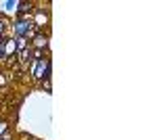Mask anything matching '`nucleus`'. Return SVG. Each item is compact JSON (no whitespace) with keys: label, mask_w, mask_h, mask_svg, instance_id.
Wrapping results in <instances>:
<instances>
[{"label":"nucleus","mask_w":157,"mask_h":140,"mask_svg":"<svg viewBox=\"0 0 157 140\" xmlns=\"http://www.w3.org/2000/svg\"><path fill=\"white\" fill-rule=\"evenodd\" d=\"M27 73H29V78L38 84L42 82V80H46V78H50V75H52V61H50V57L32 61V63L27 65Z\"/></svg>","instance_id":"nucleus-1"},{"label":"nucleus","mask_w":157,"mask_h":140,"mask_svg":"<svg viewBox=\"0 0 157 140\" xmlns=\"http://www.w3.org/2000/svg\"><path fill=\"white\" fill-rule=\"evenodd\" d=\"M29 23L38 32H48L50 29V11L44 9V4H36L32 17H29Z\"/></svg>","instance_id":"nucleus-2"},{"label":"nucleus","mask_w":157,"mask_h":140,"mask_svg":"<svg viewBox=\"0 0 157 140\" xmlns=\"http://www.w3.org/2000/svg\"><path fill=\"white\" fill-rule=\"evenodd\" d=\"M29 48L32 50H42L48 55V48H50V34L48 32H38L34 40H29Z\"/></svg>","instance_id":"nucleus-3"},{"label":"nucleus","mask_w":157,"mask_h":140,"mask_svg":"<svg viewBox=\"0 0 157 140\" xmlns=\"http://www.w3.org/2000/svg\"><path fill=\"white\" fill-rule=\"evenodd\" d=\"M29 29H32L29 19H15V21H11V32H13L11 38H25Z\"/></svg>","instance_id":"nucleus-4"},{"label":"nucleus","mask_w":157,"mask_h":140,"mask_svg":"<svg viewBox=\"0 0 157 140\" xmlns=\"http://www.w3.org/2000/svg\"><path fill=\"white\" fill-rule=\"evenodd\" d=\"M0 48H2L4 61L13 63L15 57H17V44H15V38H4V40H2V44H0Z\"/></svg>","instance_id":"nucleus-5"},{"label":"nucleus","mask_w":157,"mask_h":140,"mask_svg":"<svg viewBox=\"0 0 157 140\" xmlns=\"http://www.w3.org/2000/svg\"><path fill=\"white\" fill-rule=\"evenodd\" d=\"M34 2H19L17 6V13H15V19H29L32 13H34Z\"/></svg>","instance_id":"nucleus-6"},{"label":"nucleus","mask_w":157,"mask_h":140,"mask_svg":"<svg viewBox=\"0 0 157 140\" xmlns=\"http://www.w3.org/2000/svg\"><path fill=\"white\" fill-rule=\"evenodd\" d=\"M11 29V19L4 15V13H0V36H4L6 38V32Z\"/></svg>","instance_id":"nucleus-7"},{"label":"nucleus","mask_w":157,"mask_h":140,"mask_svg":"<svg viewBox=\"0 0 157 140\" xmlns=\"http://www.w3.org/2000/svg\"><path fill=\"white\" fill-rule=\"evenodd\" d=\"M4 15H9V13H17V6H19V0H6L4 4Z\"/></svg>","instance_id":"nucleus-8"},{"label":"nucleus","mask_w":157,"mask_h":140,"mask_svg":"<svg viewBox=\"0 0 157 140\" xmlns=\"http://www.w3.org/2000/svg\"><path fill=\"white\" fill-rule=\"evenodd\" d=\"M15 44H17V52H21V50H25V48L29 46V42L25 38H15Z\"/></svg>","instance_id":"nucleus-9"},{"label":"nucleus","mask_w":157,"mask_h":140,"mask_svg":"<svg viewBox=\"0 0 157 140\" xmlns=\"http://www.w3.org/2000/svg\"><path fill=\"white\" fill-rule=\"evenodd\" d=\"M40 88H42V90H44V92H52V80H50V78H46V80H42V82H40Z\"/></svg>","instance_id":"nucleus-10"},{"label":"nucleus","mask_w":157,"mask_h":140,"mask_svg":"<svg viewBox=\"0 0 157 140\" xmlns=\"http://www.w3.org/2000/svg\"><path fill=\"white\" fill-rule=\"evenodd\" d=\"M9 130H11V123H9L6 119H0V136L9 134Z\"/></svg>","instance_id":"nucleus-11"},{"label":"nucleus","mask_w":157,"mask_h":140,"mask_svg":"<svg viewBox=\"0 0 157 140\" xmlns=\"http://www.w3.org/2000/svg\"><path fill=\"white\" fill-rule=\"evenodd\" d=\"M6 84H9V75H6L4 71H0V90L6 88Z\"/></svg>","instance_id":"nucleus-12"},{"label":"nucleus","mask_w":157,"mask_h":140,"mask_svg":"<svg viewBox=\"0 0 157 140\" xmlns=\"http://www.w3.org/2000/svg\"><path fill=\"white\" fill-rule=\"evenodd\" d=\"M0 140H13V136H9V134H4V136H0Z\"/></svg>","instance_id":"nucleus-13"},{"label":"nucleus","mask_w":157,"mask_h":140,"mask_svg":"<svg viewBox=\"0 0 157 140\" xmlns=\"http://www.w3.org/2000/svg\"><path fill=\"white\" fill-rule=\"evenodd\" d=\"M4 61V55H2V48H0V63Z\"/></svg>","instance_id":"nucleus-14"},{"label":"nucleus","mask_w":157,"mask_h":140,"mask_svg":"<svg viewBox=\"0 0 157 140\" xmlns=\"http://www.w3.org/2000/svg\"><path fill=\"white\" fill-rule=\"evenodd\" d=\"M2 40H4V36H0V44H2Z\"/></svg>","instance_id":"nucleus-15"}]
</instances>
